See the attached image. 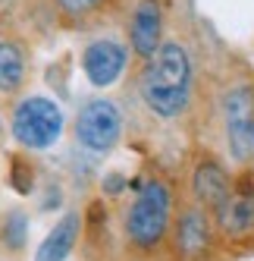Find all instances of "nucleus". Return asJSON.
I'll use <instances>...</instances> for the list:
<instances>
[{"label":"nucleus","mask_w":254,"mask_h":261,"mask_svg":"<svg viewBox=\"0 0 254 261\" xmlns=\"http://www.w3.org/2000/svg\"><path fill=\"white\" fill-rule=\"evenodd\" d=\"M192 82L195 66L185 44L179 41H160V47L148 57L141 72V101L160 120L182 117L192 104Z\"/></svg>","instance_id":"obj_1"},{"label":"nucleus","mask_w":254,"mask_h":261,"mask_svg":"<svg viewBox=\"0 0 254 261\" xmlns=\"http://www.w3.org/2000/svg\"><path fill=\"white\" fill-rule=\"evenodd\" d=\"M173 223V189L163 179H148L125 211V239L138 252H154Z\"/></svg>","instance_id":"obj_2"},{"label":"nucleus","mask_w":254,"mask_h":261,"mask_svg":"<svg viewBox=\"0 0 254 261\" xmlns=\"http://www.w3.org/2000/svg\"><path fill=\"white\" fill-rule=\"evenodd\" d=\"M10 133L28 151H47L66 133V114L47 95H25L10 114Z\"/></svg>","instance_id":"obj_3"},{"label":"nucleus","mask_w":254,"mask_h":261,"mask_svg":"<svg viewBox=\"0 0 254 261\" xmlns=\"http://www.w3.org/2000/svg\"><path fill=\"white\" fill-rule=\"evenodd\" d=\"M79 148L91 154H107L113 151L122 139V110L110 98H91L79 107L76 126H72Z\"/></svg>","instance_id":"obj_4"},{"label":"nucleus","mask_w":254,"mask_h":261,"mask_svg":"<svg viewBox=\"0 0 254 261\" xmlns=\"http://www.w3.org/2000/svg\"><path fill=\"white\" fill-rule=\"evenodd\" d=\"M223 126L229 154L245 164L254 158V85L235 82L223 95Z\"/></svg>","instance_id":"obj_5"},{"label":"nucleus","mask_w":254,"mask_h":261,"mask_svg":"<svg viewBox=\"0 0 254 261\" xmlns=\"http://www.w3.org/2000/svg\"><path fill=\"white\" fill-rule=\"evenodd\" d=\"M213 214L201 204H188L173 220V249L182 261H204L213 249Z\"/></svg>","instance_id":"obj_6"},{"label":"nucleus","mask_w":254,"mask_h":261,"mask_svg":"<svg viewBox=\"0 0 254 261\" xmlns=\"http://www.w3.org/2000/svg\"><path fill=\"white\" fill-rule=\"evenodd\" d=\"M213 223L229 246H254V182L232 186L226 204L213 214Z\"/></svg>","instance_id":"obj_7"},{"label":"nucleus","mask_w":254,"mask_h":261,"mask_svg":"<svg viewBox=\"0 0 254 261\" xmlns=\"http://www.w3.org/2000/svg\"><path fill=\"white\" fill-rule=\"evenodd\" d=\"M129 63V47L119 38H94L91 44H85L82 50V69L85 79L94 88H110L119 82Z\"/></svg>","instance_id":"obj_8"},{"label":"nucleus","mask_w":254,"mask_h":261,"mask_svg":"<svg viewBox=\"0 0 254 261\" xmlns=\"http://www.w3.org/2000/svg\"><path fill=\"white\" fill-rule=\"evenodd\" d=\"M192 192H195V201L207 208L210 214H216L226 204L229 192H232V179L229 173L223 170L220 161L213 158H201L192 170Z\"/></svg>","instance_id":"obj_9"},{"label":"nucleus","mask_w":254,"mask_h":261,"mask_svg":"<svg viewBox=\"0 0 254 261\" xmlns=\"http://www.w3.org/2000/svg\"><path fill=\"white\" fill-rule=\"evenodd\" d=\"M163 41V7L157 0H138L129 22V44L138 57L148 60Z\"/></svg>","instance_id":"obj_10"},{"label":"nucleus","mask_w":254,"mask_h":261,"mask_svg":"<svg viewBox=\"0 0 254 261\" xmlns=\"http://www.w3.org/2000/svg\"><path fill=\"white\" fill-rule=\"evenodd\" d=\"M79 233H82V214L66 211L41 239V246L35 249V261H66L79 242Z\"/></svg>","instance_id":"obj_11"},{"label":"nucleus","mask_w":254,"mask_h":261,"mask_svg":"<svg viewBox=\"0 0 254 261\" xmlns=\"http://www.w3.org/2000/svg\"><path fill=\"white\" fill-rule=\"evenodd\" d=\"M28 79V60H25V47L16 41L0 35V95H19L25 88Z\"/></svg>","instance_id":"obj_12"},{"label":"nucleus","mask_w":254,"mask_h":261,"mask_svg":"<svg viewBox=\"0 0 254 261\" xmlns=\"http://www.w3.org/2000/svg\"><path fill=\"white\" fill-rule=\"evenodd\" d=\"M10 182H13V189L19 192V195H28L35 189V167L22 154H13L10 158Z\"/></svg>","instance_id":"obj_13"},{"label":"nucleus","mask_w":254,"mask_h":261,"mask_svg":"<svg viewBox=\"0 0 254 261\" xmlns=\"http://www.w3.org/2000/svg\"><path fill=\"white\" fill-rule=\"evenodd\" d=\"M53 4H57V10L66 19H85V16H91L101 7H107L110 0H53Z\"/></svg>","instance_id":"obj_14"},{"label":"nucleus","mask_w":254,"mask_h":261,"mask_svg":"<svg viewBox=\"0 0 254 261\" xmlns=\"http://www.w3.org/2000/svg\"><path fill=\"white\" fill-rule=\"evenodd\" d=\"M25 227H28V220H25L22 211L7 214V223H4V242H7L10 249L19 252V249L25 246Z\"/></svg>","instance_id":"obj_15"},{"label":"nucleus","mask_w":254,"mask_h":261,"mask_svg":"<svg viewBox=\"0 0 254 261\" xmlns=\"http://www.w3.org/2000/svg\"><path fill=\"white\" fill-rule=\"evenodd\" d=\"M0 133H4V123H0Z\"/></svg>","instance_id":"obj_16"},{"label":"nucleus","mask_w":254,"mask_h":261,"mask_svg":"<svg viewBox=\"0 0 254 261\" xmlns=\"http://www.w3.org/2000/svg\"><path fill=\"white\" fill-rule=\"evenodd\" d=\"M0 4H10V0H0Z\"/></svg>","instance_id":"obj_17"}]
</instances>
